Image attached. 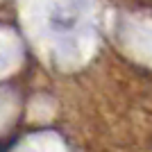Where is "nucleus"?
<instances>
[]
</instances>
